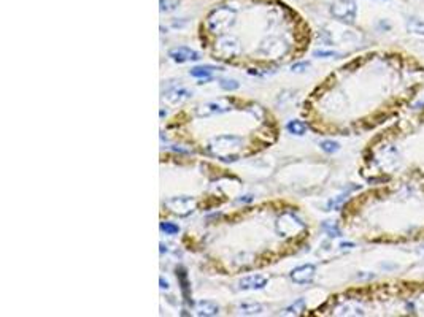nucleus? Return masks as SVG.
Listing matches in <instances>:
<instances>
[{"label":"nucleus","mask_w":424,"mask_h":317,"mask_svg":"<svg viewBox=\"0 0 424 317\" xmlns=\"http://www.w3.org/2000/svg\"><path fill=\"white\" fill-rule=\"evenodd\" d=\"M169 56L175 60V62H188V60H199V54L195 52L194 49L191 48H186V46H180V48H175V49H170L169 51Z\"/></svg>","instance_id":"nucleus-5"},{"label":"nucleus","mask_w":424,"mask_h":317,"mask_svg":"<svg viewBox=\"0 0 424 317\" xmlns=\"http://www.w3.org/2000/svg\"><path fill=\"white\" fill-rule=\"evenodd\" d=\"M177 5L175 0H161V10L164 12V10H173Z\"/></svg>","instance_id":"nucleus-18"},{"label":"nucleus","mask_w":424,"mask_h":317,"mask_svg":"<svg viewBox=\"0 0 424 317\" xmlns=\"http://www.w3.org/2000/svg\"><path fill=\"white\" fill-rule=\"evenodd\" d=\"M342 247H353L351 243H342Z\"/></svg>","instance_id":"nucleus-22"},{"label":"nucleus","mask_w":424,"mask_h":317,"mask_svg":"<svg viewBox=\"0 0 424 317\" xmlns=\"http://www.w3.org/2000/svg\"><path fill=\"white\" fill-rule=\"evenodd\" d=\"M161 230L166 232L167 235H177L180 232V227L177 224H173V222H162Z\"/></svg>","instance_id":"nucleus-16"},{"label":"nucleus","mask_w":424,"mask_h":317,"mask_svg":"<svg viewBox=\"0 0 424 317\" xmlns=\"http://www.w3.org/2000/svg\"><path fill=\"white\" fill-rule=\"evenodd\" d=\"M314 56H318V57H334V56H337V52L335 51H314Z\"/></svg>","instance_id":"nucleus-19"},{"label":"nucleus","mask_w":424,"mask_h":317,"mask_svg":"<svg viewBox=\"0 0 424 317\" xmlns=\"http://www.w3.org/2000/svg\"><path fill=\"white\" fill-rule=\"evenodd\" d=\"M334 18L345 23H353L356 18V2L354 0H335L331 7Z\"/></svg>","instance_id":"nucleus-1"},{"label":"nucleus","mask_w":424,"mask_h":317,"mask_svg":"<svg viewBox=\"0 0 424 317\" xmlns=\"http://www.w3.org/2000/svg\"><path fill=\"white\" fill-rule=\"evenodd\" d=\"M267 278L260 276V275H251V276H246L243 279H240L238 282V289L242 290H260L267 286Z\"/></svg>","instance_id":"nucleus-4"},{"label":"nucleus","mask_w":424,"mask_h":317,"mask_svg":"<svg viewBox=\"0 0 424 317\" xmlns=\"http://www.w3.org/2000/svg\"><path fill=\"white\" fill-rule=\"evenodd\" d=\"M307 67H308L307 62H300V64H294V65H292L291 70H294V72H303Z\"/></svg>","instance_id":"nucleus-20"},{"label":"nucleus","mask_w":424,"mask_h":317,"mask_svg":"<svg viewBox=\"0 0 424 317\" xmlns=\"http://www.w3.org/2000/svg\"><path fill=\"white\" fill-rule=\"evenodd\" d=\"M321 149L324 151V152H328V154H334V152H337L340 149V145L337 143V141H332V140H324V141H321Z\"/></svg>","instance_id":"nucleus-13"},{"label":"nucleus","mask_w":424,"mask_h":317,"mask_svg":"<svg viewBox=\"0 0 424 317\" xmlns=\"http://www.w3.org/2000/svg\"><path fill=\"white\" fill-rule=\"evenodd\" d=\"M177 278H178V281H180V284H181V292H183L184 301H186L188 304H192L191 293H189V282H188L186 271H184L183 268H178V270H177Z\"/></svg>","instance_id":"nucleus-6"},{"label":"nucleus","mask_w":424,"mask_h":317,"mask_svg":"<svg viewBox=\"0 0 424 317\" xmlns=\"http://www.w3.org/2000/svg\"><path fill=\"white\" fill-rule=\"evenodd\" d=\"M407 29L410 32H413V34H418V35H424V23L421 19H410L408 21V24H407Z\"/></svg>","instance_id":"nucleus-11"},{"label":"nucleus","mask_w":424,"mask_h":317,"mask_svg":"<svg viewBox=\"0 0 424 317\" xmlns=\"http://www.w3.org/2000/svg\"><path fill=\"white\" fill-rule=\"evenodd\" d=\"M167 203H173L167 206H170V210L180 216H188L194 210V200H191L189 197H178V199H173Z\"/></svg>","instance_id":"nucleus-3"},{"label":"nucleus","mask_w":424,"mask_h":317,"mask_svg":"<svg viewBox=\"0 0 424 317\" xmlns=\"http://www.w3.org/2000/svg\"><path fill=\"white\" fill-rule=\"evenodd\" d=\"M238 309H240V314L254 315V314H260V312H262V306H260V304H242Z\"/></svg>","instance_id":"nucleus-12"},{"label":"nucleus","mask_w":424,"mask_h":317,"mask_svg":"<svg viewBox=\"0 0 424 317\" xmlns=\"http://www.w3.org/2000/svg\"><path fill=\"white\" fill-rule=\"evenodd\" d=\"M215 70H221V69L213 67V65H200V67L191 69L189 73H191V76H194V78H208Z\"/></svg>","instance_id":"nucleus-9"},{"label":"nucleus","mask_w":424,"mask_h":317,"mask_svg":"<svg viewBox=\"0 0 424 317\" xmlns=\"http://www.w3.org/2000/svg\"><path fill=\"white\" fill-rule=\"evenodd\" d=\"M314 273H316V268H314V265H310V264L300 265V267L292 270L291 279L294 281L296 284H308V282L313 281Z\"/></svg>","instance_id":"nucleus-2"},{"label":"nucleus","mask_w":424,"mask_h":317,"mask_svg":"<svg viewBox=\"0 0 424 317\" xmlns=\"http://www.w3.org/2000/svg\"><path fill=\"white\" fill-rule=\"evenodd\" d=\"M286 129H288L289 134L297 135V137L305 135V132H307V125L303 124L302 121H297V119H294V121H289L288 125H286Z\"/></svg>","instance_id":"nucleus-10"},{"label":"nucleus","mask_w":424,"mask_h":317,"mask_svg":"<svg viewBox=\"0 0 424 317\" xmlns=\"http://www.w3.org/2000/svg\"><path fill=\"white\" fill-rule=\"evenodd\" d=\"M303 308H305V301H303L302 298L300 300H297L294 304H291L289 308H286L285 309V314H300L302 311H303Z\"/></svg>","instance_id":"nucleus-14"},{"label":"nucleus","mask_w":424,"mask_h":317,"mask_svg":"<svg viewBox=\"0 0 424 317\" xmlns=\"http://www.w3.org/2000/svg\"><path fill=\"white\" fill-rule=\"evenodd\" d=\"M220 86L223 87L224 91H235V89H238V83L235 80H221Z\"/></svg>","instance_id":"nucleus-17"},{"label":"nucleus","mask_w":424,"mask_h":317,"mask_svg":"<svg viewBox=\"0 0 424 317\" xmlns=\"http://www.w3.org/2000/svg\"><path fill=\"white\" fill-rule=\"evenodd\" d=\"M218 312V304H215L213 301H200L197 304V315H216Z\"/></svg>","instance_id":"nucleus-8"},{"label":"nucleus","mask_w":424,"mask_h":317,"mask_svg":"<svg viewBox=\"0 0 424 317\" xmlns=\"http://www.w3.org/2000/svg\"><path fill=\"white\" fill-rule=\"evenodd\" d=\"M167 97V100L173 102V103H177V102H181L184 100V98H189L191 97V92L188 89H184V87H175V89H172L166 94Z\"/></svg>","instance_id":"nucleus-7"},{"label":"nucleus","mask_w":424,"mask_h":317,"mask_svg":"<svg viewBox=\"0 0 424 317\" xmlns=\"http://www.w3.org/2000/svg\"><path fill=\"white\" fill-rule=\"evenodd\" d=\"M323 230L328 233L329 236H340V230H339V227H337L334 222L328 221V222H324L323 224Z\"/></svg>","instance_id":"nucleus-15"},{"label":"nucleus","mask_w":424,"mask_h":317,"mask_svg":"<svg viewBox=\"0 0 424 317\" xmlns=\"http://www.w3.org/2000/svg\"><path fill=\"white\" fill-rule=\"evenodd\" d=\"M161 287H162V289H167V287H169L167 281H164V279H162V278H161Z\"/></svg>","instance_id":"nucleus-21"}]
</instances>
